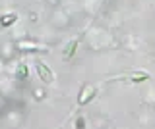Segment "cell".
<instances>
[{"label": "cell", "mask_w": 155, "mask_h": 129, "mask_svg": "<svg viewBox=\"0 0 155 129\" xmlns=\"http://www.w3.org/2000/svg\"><path fill=\"white\" fill-rule=\"evenodd\" d=\"M35 69H37L39 77H41L43 81H45V83H51V81L54 79V77H52V71L48 69L45 64H41V62H37V64H35Z\"/></svg>", "instance_id": "cell-1"}, {"label": "cell", "mask_w": 155, "mask_h": 129, "mask_svg": "<svg viewBox=\"0 0 155 129\" xmlns=\"http://www.w3.org/2000/svg\"><path fill=\"white\" fill-rule=\"evenodd\" d=\"M93 97H95V89L85 87V89H84V94H81L80 100H78V106H85L89 100H93Z\"/></svg>", "instance_id": "cell-2"}, {"label": "cell", "mask_w": 155, "mask_h": 129, "mask_svg": "<svg viewBox=\"0 0 155 129\" xmlns=\"http://www.w3.org/2000/svg\"><path fill=\"white\" fill-rule=\"evenodd\" d=\"M16 20H18V16H16V14H10L8 17H4V20L0 21V27H8V25H12V23L16 21Z\"/></svg>", "instance_id": "cell-3"}]
</instances>
